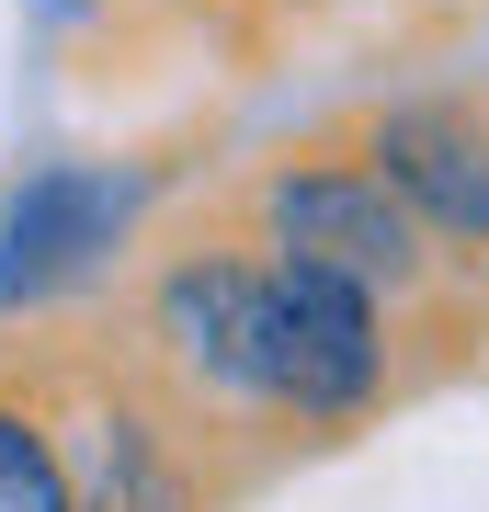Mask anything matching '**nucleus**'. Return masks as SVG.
I'll return each mask as SVG.
<instances>
[{
    "mask_svg": "<svg viewBox=\"0 0 489 512\" xmlns=\"http://www.w3.org/2000/svg\"><path fill=\"white\" fill-rule=\"evenodd\" d=\"M251 330H262V262L194 251V262L160 285V342H171L205 387H251Z\"/></svg>",
    "mask_w": 489,
    "mask_h": 512,
    "instance_id": "nucleus-5",
    "label": "nucleus"
},
{
    "mask_svg": "<svg viewBox=\"0 0 489 512\" xmlns=\"http://www.w3.org/2000/svg\"><path fill=\"white\" fill-rule=\"evenodd\" d=\"M376 171L410 194V217L433 239L489 251V126H478V114H455V103L376 114Z\"/></svg>",
    "mask_w": 489,
    "mask_h": 512,
    "instance_id": "nucleus-4",
    "label": "nucleus"
},
{
    "mask_svg": "<svg viewBox=\"0 0 489 512\" xmlns=\"http://www.w3.org/2000/svg\"><path fill=\"white\" fill-rule=\"evenodd\" d=\"M69 490H80V512H194V478H182L171 433L137 421V410H103V421H91Z\"/></svg>",
    "mask_w": 489,
    "mask_h": 512,
    "instance_id": "nucleus-6",
    "label": "nucleus"
},
{
    "mask_svg": "<svg viewBox=\"0 0 489 512\" xmlns=\"http://www.w3.org/2000/svg\"><path fill=\"white\" fill-rule=\"evenodd\" d=\"M126 217H137V183H126V171L46 160L35 183L0 205V319H12V308H46V296H69L91 262L126 239Z\"/></svg>",
    "mask_w": 489,
    "mask_h": 512,
    "instance_id": "nucleus-3",
    "label": "nucleus"
},
{
    "mask_svg": "<svg viewBox=\"0 0 489 512\" xmlns=\"http://www.w3.org/2000/svg\"><path fill=\"white\" fill-rule=\"evenodd\" d=\"M262 228L285 262H319V274H353L364 296H410L421 274H433V251H421L410 194L387 183L376 160H296L262 183Z\"/></svg>",
    "mask_w": 489,
    "mask_h": 512,
    "instance_id": "nucleus-2",
    "label": "nucleus"
},
{
    "mask_svg": "<svg viewBox=\"0 0 489 512\" xmlns=\"http://www.w3.org/2000/svg\"><path fill=\"white\" fill-rule=\"evenodd\" d=\"M0 512H80L69 456H57V444H46L12 399H0Z\"/></svg>",
    "mask_w": 489,
    "mask_h": 512,
    "instance_id": "nucleus-7",
    "label": "nucleus"
},
{
    "mask_svg": "<svg viewBox=\"0 0 489 512\" xmlns=\"http://www.w3.org/2000/svg\"><path fill=\"white\" fill-rule=\"evenodd\" d=\"M376 296L319 262H273L262 274V330H251V399L296 410V421H342L376 399Z\"/></svg>",
    "mask_w": 489,
    "mask_h": 512,
    "instance_id": "nucleus-1",
    "label": "nucleus"
}]
</instances>
